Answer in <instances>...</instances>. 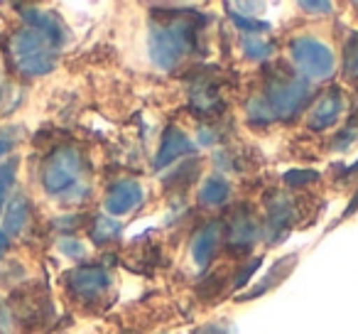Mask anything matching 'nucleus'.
<instances>
[{"label": "nucleus", "instance_id": "obj_28", "mask_svg": "<svg viewBox=\"0 0 358 334\" xmlns=\"http://www.w3.org/2000/svg\"><path fill=\"white\" fill-rule=\"evenodd\" d=\"M8 246H10V239H8V236L3 234V231H0V256L6 253V251H8Z\"/></svg>", "mask_w": 358, "mask_h": 334}, {"label": "nucleus", "instance_id": "obj_3", "mask_svg": "<svg viewBox=\"0 0 358 334\" xmlns=\"http://www.w3.org/2000/svg\"><path fill=\"white\" fill-rule=\"evenodd\" d=\"M84 158L74 148H57L42 165V187L47 195L64 202H76L89 195L84 185Z\"/></svg>", "mask_w": 358, "mask_h": 334}, {"label": "nucleus", "instance_id": "obj_29", "mask_svg": "<svg viewBox=\"0 0 358 334\" xmlns=\"http://www.w3.org/2000/svg\"><path fill=\"white\" fill-rule=\"evenodd\" d=\"M348 172H358V162L353 165V167H351V170H348Z\"/></svg>", "mask_w": 358, "mask_h": 334}, {"label": "nucleus", "instance_id": "obj_6", "mask_svg": "<svg viewBox=\"0 0 358 334\" xmlns=\"http://www.w3.org/2000/svg\"><path fill=\"white\" fill-rule=\"evenodd\" d=\"M66 288L81 302H96L110 288V275L101 265H81L66 273Z\"/></svg>", "mask_w": 358, "mask_h": 334}, {"label": "nucleus", "instance_id": "obj_9", "mask_svg": "<svg viewBox=\"0 0 358 334\" xmlns=\"http://www.w3.org/2000/svg\"><path fill=\"white\" fill-rule=\"evenodd\" d=\"M343 106H346V101H343L341 91H338V89H329L327 94H324L322 99L317 101V106L312 109L307 125L312 130H327V128H331V125L336 123L338 118H341Z\"/></svg>", "mask_w": 358, "mask_h": 334}, {"label": "nucleus", "instance_id": "obj_19", "mask_svg": "<svg viewBox=\"0 0 358 334\" xmlns=\"http://www.w3.org/2000/svg\"><path fill=\"white\" fill-rule=\"evenodd\" d=\"M17 177V158H10L8 162L0 165V214L6 209V200L10 195L13 185H15Z\"/></svg>", "mask_w": 358, "mask_h": 334}, {"label": "nucleus", "instance_id": "obj_26", "mask_svg": "<svg viewBox=\"0 0 358 334\" xmlns=\"http://www.w3.org/2000/svg\"><path fill=\"white\" fill-rule=\"evenodd\" d=\"M59 246H62V251H64L66 256H74V258H81V256L86 253L84 246H81L79 241H74V239H64Z\"/></svg>", "mask_w": 358, "mask_h": 334}, {"label": "nucleus", "instance_id": "obj_18", "mask_svg": "<svg viewBox=\"0 0 358 334\" xmlns=\"http://www.w3.org/2000/svg\"><path fill=\"white\" fill-rule=\"evenodd\" d=\"M120 236V224L115 219H108V216H99L91 226V241L99 246L110 244Z\"/></svg>", "mask_w": 358, "mask_h": 334}, {"label": "nucleus", "instance_id": "obj_7", "mask_svg": "<svg viewBox=\"0 0 358 334\" xmlns=\"http://www.w3.org/2000/svg\"><path fill=\"white\" fill-rule=\"evenodd\" d=\"M143 187L138 185L135 180H120L110 187V192L106 195V211L110 216H123V214H130L133 209H138L143 204Z\"/></svg>", "mask_w": 358, "mask_h": 334}, {"label": "nucleus", "instance_id": "obj_12", "mask_svg": "<svg viewBox=\"0 0 358 334\" xmlns=\"http://www.w3.org/2000/svg\"><path fill=\"white\" fill-rule=\"evenodd\" d=\"M221 241V226L219 224H206L192 239V258L199 268H206L211 263V258L216 256Z\"/></svg>", "mask_w": 358, "mask_h": 334}, {"label": "nucleus", "instance_id": "obj_21", "mask_svg": "<svg viewBox=\"0 0 358 334\" xmlns=\"http://www.w3.org/2000/svg\"><path fill=\"white\" fill-rule=\"evenodd\" d=\"M343 71L348 79H358V37H353L346 45V55H343Z\"/></svg>", "mask_w": 358, "mask_h": 334}, {"label": "nucleus", "instance_id": "obj_14", "mask_svg": "<svg viewBox=\"0 0 358 334\" xmlns=\"http://www.w3.org/2000/svg\"><path fill=\"white\" fill-rule=\"evenodd\" d=\"M27 216H30V204H27V200L25 197H15V200L10 202V207H8L6 216H3V226H0V231H3L8 239L22 234L25 226H27Z\"/></svg>", "mask_w": 358, "mask_h": 334}, {"label": "nucleus", "instance_id": "obj_16", "mask_svg": "<svg viewBox=\"0 0 358 334\" xmlns=\"http://www.w3.org/2000/svg\"><path fill=\"white\" fill-rule=\"evenodd\" d=\"M229 197H231V185L221 175H211L199 190V202L204 207H209V209L224 207L229 202Z\"/></svg>", "mask_w": 358, "mask_h": 334}, {"label": "nucleus", "instance_id": "obj_22", "mask_svg": "<svg viewBox=\"0 0 358 334\" xmlns=\"http://www.w3.org/2000/svg\"><path fill=\"white\" fill-rule=\"evenodd\" d=\"M319 180V172L317 170H289L285 175V185L287 187H304V185H312V182Z\"/></svg>", "mask_w": 358, "mask_h": 334}, {"label": "nucleus", "instance_id": "obj_24", "mask_svg": "<svg viewBox=\"0 0 358 334\" xmlns=\"http://www.w3.org/2000/svg\"><path fill=\"white\" fill-rule=\"evenodd\" d=\"M260 263H263V258H253V260H250V263H245V265H243L245 270H241V273L236 275V280H234V288H243V285L250 280V275H253L255 270H258V265H260Z\"/></svg>", "mask_w": 358, "mask_h": 334}, {"label": "nucleus", "instance_id": "obj_2", "mask_svg": "<svg viewBox=\"0 0 358 334\" xmlns=\"http://www.w3.org/2000/svg\"><path fill=\"white\" fill-rule=\"evenodd\" d=\"M192 11L187 15H174L167 22L152 25L150 30V57L159 69H174L196 47V25L192 22Z\"/></svg>", "mask_w": 358, "mask_h": 334}, {"label": "nucleus", "instance_id": "obj_11", "mask_svg": "<svg viewBox=\"0 0 358 334\" xmlns=\"http://www.w3.org/2000/svg\"><path fill=\"white\" fill-rule=\"evenodd\" d=\"M192 150H194V145H192V140L185 135V130L169 125L162 135L157 158H155V170H164L167 165H172L174 160H179V158H185V155H189Z\"/></svg>", "mask_w": 358, "mask_h": 334}, {"label": "nucleus", "instance_id": "obj_27", "mask_svg": "<svg viewBox=\"0 0 358 334\" xmlns=\"http://www.w3.org/2000/svg\"><path fill=\"white\" fill-rule=\"evenodd\" d=\"M356 211H358V192L353 195V200L348 202V209L343 211V216H351V214H356Z\"/></svg>", "mask_w": 358, "mask_h": 334}, {"label": "nucleus", "instance_id": "obj_25", "mask_svg": "<svg viewBox=\"0 0 358 334\" xmlns=\"http://www.w3.org/2000/svg\"><path fill=\"white\" fill-rule=\"evenodd\" d=\"M299 8L307 13H312V15H327V13H331V3H312V0H304V3H299Z\"/></svg>", "mask_w": 358, "mask_h": 334}, {"label": "nucleus", "instance_id": "obj_4", "mask_svg": "<svg viewBox=\"0 0 358 334\" xmlns=\"http://www.w3.org/2000/svg\"><path fill=\"white\" fill-rule=\"evenodd\" d=\"M10 57L17 71L25 76H45L57 67V50L42 32L37 30H20L10 37Z\"/></svg>", "mask_w": 358, "mask_h": 334}, {"label": "nucleus", "instance_id": "obj_10", "mask_svg": "<svg viewBox=\"0 0 358 334\" xmlns=\"http://www.w3.org/2000/svg\"><path fill=\"white\" fill-rule=\"evenodd\" d=\"M268 221H265V236H268L270 244H278L287 236V229L292 226V219H294V209L282 195L273 197L268 202Z\"/></svg>", "mask_w": 358, "mask_h": 334}, {"label": "nucleus", "instance_id": "obj_5", "mask_svg": "<svg viewBox=\"0 0 358 334\" xmlns=\"http://www.w3.org/2000/svg\"><path fill=\"white\" fill-rule=\"evenodd\" d=\"M289 55L302 79H329L336 69V57L331 47L314 37H294L289 42Z\"/></svg>", "mask_w": 358, "mask_h": 334}, {"label": "nucleus", "instance_id": "obj_8", "mask_svg": "<svg viewBox=\"0 0 358 334\" xmlns=\"http://www.w3.org/2000/svg\"><path fill=\"white\" fill-rule=\"evenodd\" d=\"M22 20L27 22L30 30H37L47 37L55 47H62L66 40V27L62 25V20L50 11H40V8H20Z\"/></svg>", "mask_w": 358, "mask_h": 334}, {"label": "nucleus", "instance_id": "obj_23", "mask_svg": "<svg viewBox=\"0 0 358 334\" xmlns=\"http://www.w3.org/2000/svg\"><path fill=\"white\" fill-rule=\"evenodd\" d=\"M20 140V128H0V158L8 155Z\"/></svg>", "mask_w": 358, "mask_h": 334}, {"label": "nucleus", "instance_id": "obj_20", "mask_svg": "<svg viewBox=\"0 0 358 334\" xmlns=\"http://www.w3.org/2000/svg\"><path fill=\"white\" fill-rule=\"evenodd\" d=\"M231 20H234V25L238 27L243 35H263V32L270 30L268 22L255 20V18H250V15H238V13H231Z\"/></svg>", "mask_w": 358, "mask_h": 334}, {"label": "nucleus", "instance_id": "obj_15", "mask_svg": "<svg viewBox=\"0 0 358 334\" xmlns=\"http://www.w3.org/2000/svg\"><path fill=\"white\" fill-rule=\"evenodd\" d=\"M294 263H297V256H285V258H280L278 263H275L273 268L268 270V275H265V278L258 283V288H255L253 293L241 295V300L258 298V295H263V293H268V290H273L275 285L280 283V280H285L289 273H292V265H294Z\"/></svg>", "mask_w": 358, "mask_h": 334}, {"label": "nucleus", "instance_id": "obj_1", "mask_svg": "<svg viewBox=\"0 0 358 334\" xmlns=\"http://www.w3.org/2000/svg\"><path fill=\"white\" fill-rule=\"evenodd\" d=\"M312 99V86L307 79L294 74L270 76L265 89L248 101V120L268 125L275 120H289Z\"/></svg>", "mask_w": 358, "mask_h": 334}, {"label": "nucleus", "instance_id": "obj_13", "mask_svg": "<svg viewBox=\"0 0 358 334\" xmlns=\"http://www.w3.org/2000/svg\"><path fill=\"white\" fill-rule=\"evenodd\" d=\"M258 221L248 214V211H241L229 226V249L231 251H248L250 246L258 241Z\"/></svg>", "mask_w": 358, "mask_h": 334}, {"label": "nucleus", "instance_id": "obj_17", "mask_svg": "<svg viewBox=\"0 0 358 334\" xmlns=\"http://www.w3.org/2000/svg\"><path fill=\"white\" fill-rule=\"evenodd\" d=\"M241 47H243V55L255 62H265L273 55V42L263 35H243Z\"/></svg>", "mask_w": 358, "mask_h": 334}]
</instances>
